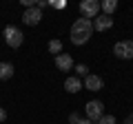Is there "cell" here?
<instances>
[{
  "mask_svg": "<svg viewBox=\"0 0 133 124\" xmlns=\"http://www.w3.org/2000/svg\"><path fill=\"white\" fill-rule=\"evenodd\" d=\"M102 86H104V80L100 75H93V73H89V75L84 78V89H89V91H102Z\"/></svg>",
  "mask_w": 133,
  "mask_h": 124,
  "instance_id": "obj_9",
  "label": "cell"
},
{
  "mask_svg": "<svg viewBox=\"0 0 133 124\" xmlns=\"http://www.w3.org/2000/svg\"><path fill=\"white\" fill-rule=\"evenodd\" d=\"M64 89L69 91V93H78V91L82 89V82H80V78H76V75L66 78V80H64Z\"/></svg>",
  "mask_w": 133,
  "mask_h": 124,
  "instance_id": "obj_10",
  "label": "cell"
},
{
  "mask_svg": "<svg viewBox=\"0 0 133 124\" xmlns=\"http://www.w3.org/2000/svg\"><path fill=\"white\" fill-rule=\"evenodd\" d=\"M98 124H115V118L113 115H102V118L98 120Z\"/></svg>",
  "mask_w": 133,
  "mask_h": 124,
  "instance_id": "obj_15",
  "label": "cell"
},
{
  "mask_svg": "<svg viewBox=\"0 0 133 124\" xmlns=\"http://www.w3.org/2000/svg\"><path fill=\"white\" fill-rule=\"evenodd\" d=\"M78 120H80V115H78V113H71V115H69V122H71V124H78Z\"/></svg>",
  "mask_w": 133,
  "mask_h": 124,
  "instance_id": "obj_17",
  "label": "cell"
},
{
  "mask_svg": "<svg viewBox=\"0 0 133 124\" xmlns=\"http://www.w3.org/2000/svg\"><path fill=\"white\" fill-rule=\"evenodd\" d=\"M14 75V64L11 62H0V82L9 80Z\"/></svg>",
  "mask_w": 133,
  "mask_h": 124,
  "instance_id": "obj_11",
  "label": "cell"
},
{
  "mask_svg": "<svg viewBox=\"0 0 133 124\" xmlns=\"http://www.w3.org/2000/svg\"><path fill=\"white\" fill-rule=\"evenodd\" d=\"M80 13H82V18H87V20L100 16V2L98 0H84V2H80Z\"/></svg>",
  "mask_w": 133,
  "mask_h": 124,
  "instance_id": "obj_5",
  "label": "cell"
},
{
  "mask_svg": "<svg viewBox=\"0 0 133 124\" xmlns=\"http://www.w3.org/2000/svg\"><path fill=\"white\" fill-rule=\"evenodd\" d=\"M113 53L120 60H133V40H120V42H115Z\"/></svg>",
  "mask_w": 133,
  "mask_h": 124,
  "instance_id": "obj_4",
  "label": "cell"
},
{
  "mask_svg": "<svg viewBox=\"0 0 133 124\" xmlns=\"http://www.w3.org/2000/svg\"><path fill=\"white\" fill-rule=\"evenodd\" d=\"M49 53H62V42L60 40H51V42H49Z\"/></svg>",
  "mask_w": 133,
  "mask_h": 124,
  "instance_id": "obj_13",
  "label": "cell"
},
{
  "mask_svg": "<svg viewBox=\"0 0 133 124\" xmlns=\"http://www.w3.org/2000/svg\"><path fill=\"white\" fill-rule=\"evenodd\" d=\"M93 33V22L87 18H78L71 24V42L73 44H87Z\"/></svg>",
  "mask_w": 133,
  "mask_h": 124,
  "instance_id": "obj_1",
  "label": "cell"
},
{
  "mask_svg": "<svg viewBox=\"0 0 133 124\" xmlns=\"http://www.w3.org/2000/svg\"><path fill=\"white\" fill-rule=\"evenodd\" d=\"M56 69L58 71H71L73 69V58L69 53H58L56 56Z\"/></svg>",
  "mask_w": 133,
  "mask_h": 124,
  "instance_id": "obj_8",
  "label": "cell"
},
{
  "mask_svg": "<svg viewBox=\"0 0 133 124\" xmlns=\"http://www.w3.org/2000/svg\"><path fill=\"white\" fill-rule=\"evenodd\" d=\"M78 124H93V122H91V120H87V118H84V120L80 118V120H78Z\"/></svg>",
  "mask_w": 133,
  "mask_h": 124,
  "instance_id": "obj_20",
  "label": "cell"
},
{
  "mask_svg": "<svg viewBox=\"0 0 133 124\" xmlns=\"http://www.w3.org/2000/svg\"><path fill=\"white\" fill-rule=\"evenodd\" d=\"M40 20H42V11H40L38 7H29V9H24V13H22V22L24 24L36 27V24H40Z\"/></svg>",
  "mask_w": 133,
  "mask_h": 124,
  "instance_id": "obj_6",
  "label": "cell"
},
{
  "mask_svg": "<svg viewBox=\"0 0 133 124\" xmlns=\"http://www.w3.org/2000/svg\"><path fill=\"white\" fill-rule=\"evenodd\" d=\"M49 7H53V9H64V7H66V2H62V0H60V2L51 0V2H49Z\"/></svg>",
  "mask_w": 133,
  "mask_h": 124,
  "instance_id": "obj_16",
  "label": "cell"
},
{
  "mask_svg": "<svg viewBox=\"0 0 133 124\" xmlns=\"http://www.w3.org/2000/svg\"><path fill=\"white\" fill-rule=\"evenodd\" d=\"M76 75H89V69H87V64H76Z\"/></svg>",
  "mask_w": 133,
  "mask_h": 124,
  "instance_id": "obj_14",
  "label": "cell"
},
{
  "mask_svg": "<svg viewBox=\"0 0 133 124\" xmlns=\"http://www.w3.org/2000/svg\"><path fill=\"white\" fill-rule=\"evenodd\" d=\"M124 124H133V113H131V115H127V118H124Z\"/></svg>",
  "mask_w": 133,
  "mask_h": 124,
  "instance_id": "obj_19",
  "label": "cell"
},
{
  "mask_svg": "<svg viewBox=\"0 0 133 124\" xmlns=\"http://www.w3.org/2000/svg\"><path fill=\"white\" fill-rule=\"evenodd\" d=\"M91 22H93V29H95V31H109V29L113 27V18H111V16H104V13L95 16Z\"/></svg>",
  "mask_w": 133,
  "mask_h": 124,
  "instance_id": "obj_7",
  "label": "cell"
},
{
  "mask_svg": "<svg viewBox=\"0 0 133 124\" xmlns=\"http://www.w3.org/2000/svg\"><path fill=\"white\" fill-rule=\"evenodd\" d=\"M5 120H7V111L0 106V122H5Z\"/></svg>",
  "mask_w": 133,
  "mask_h": 124,
  "instance_id": "obj_18",
  "label": "cell"
},
{
  "mask_svg": "<svg viewBox=\"0 0 133 124\" xmlns=\"http://www.w3.org/2000/svg\"><path fill=\"white\" fill-rule=\"evenodd\" d=\"M100 9L104 11V16H113V11L118 9V0H104V2H100Z\"/></svg>",
  "mask_w": 133,
  "mask_h": 124,
  "instance_id": "obj_12",
  "label": "cell"
},
{
  "mask_svg": "<svg viewBox=\"0 0 133 124\" xmlns=\"http://www.w3.org/2000/svg\"><path fill=\"white\" fill-rule=\"evenodd\" d=\"M84 111H87V120H91V122L95 124L102 115H104V104L100 100H91V102L84 104Z\"/></svg>",
  "mask_w": 133,
  "mask_h": 124,
  "instance_id": "obj_3",
  "label": "cell"
},
{
  "mask_svg": "<svg viewBox=\"0 0 133 124\" xmlns=\"http://www.w3.org/2000/svg\"><path fill=\"white\" fill-rule=\"evenodd\" d=\"M5 42L9 44L11 49H18V47H22V42H24V36H22V31H20L18 27H14V24H7V27H5Z\"/></svg>",
  "mask_w": 133,
  "mask_h": 124,
  "instance_id": "obj_2",
  "label": "cell"
}]
</instances>
